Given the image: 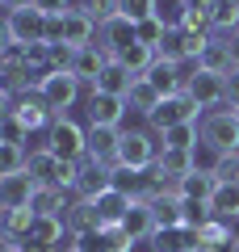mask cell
<instances>
[{
    "instance_id": "obj_1",
    "label": "cell",
    "mask_w": 239,
    "mask_h": 252,
    "mask_svg": "<svg viewBox=\"0 0 239 252\" xmlns=\"http://www.w3.org/2000/svg\"><path fill=\"white\" fill-rule=\"evenodd\" d=\"M197 135H202V147L210 156H231L239 152V122L231 109H214L197 122Z\"/></svg>"
},
{
    "instance_id": "obj_2",
    "label": "cell",
    "mask_w": 239,
    "mask_h": 252,
    "mask_svg": "<svg viewBox=\"0 0 239 252\" xmlns=\"http://www.w3.org/2000/svg\"><path fill=\"white\" fill-rule=\"evenodd\" d=\"M46 147H51L59 160H84L89 156V126L71 122V118H55L51 130H46Z\"/></svg>"
},
{
    "instance_id": "obj_3",
    "label": "cell",
    "mask_w": 239,
    "mask_h": 252,
    "mask_svg": "<svg viewBox=\"0 0 239 252\" xmlns=\"http://www.w3.org/2000/svg\"><path fill=\"white\" fill-rule=\"evenodd\" d=\"M159 160V139L151 130H122V143H118V168L130 172H147Z\"/></svg>"
},
{
    "instance_id": "obj_4",
    "label": "cell",
    "mask_w": 239,
    "mask_h": 252,
    "mask_svg": "<svg viewBox=\"0 0 239 252\" xmlns=\"http://www.w3.org/2000/svg\"><path fill=\"white\" fill-rule=\"evenodd\" d=\"M185 97L193 101L197 109L214 114V109L227 105V76H214V72L193 67V72H185Z\"/></svg>"
},
{
    "instance_id": "obj_5",
    "label": "cell",
    "mask_w": 239,
    "mask_h": 252,
    "mask_svg": "<svg viewBox=\"0 0 239 252\" xmlns=\"http://www.w3.org/2000/svg\"><path fill=\"white\" fill-rule=\"evenodd\" d=\"M9 17V34L17 46H38V42H55V21L42 17V13L30 4V9H13L4 13Z\"/></svg>"
},
{
    "instance_id": "obj_6",
    "label": "cell",
    "mask_w": 239,
    "mask_h": 252,
    "mask_svg": "<svg viewBox=\"0 0 239 252\" xmlns=\"http://www.w3.org/2000/svg\"><path fill=\"white\" fill-rule=\"evenodd\" d=\"M38 93H42V101L51 105L55 118H67V109H76L84 84H80L71 72H51V76H42V80H38Z\"/></svg>"
},
{
    "instance_id": "obj_7",
    "label": "cell",
    "mask_w": 239,
    "mask_h": 252,
    "mask_svg": "<svg viewBox=\"0 0 239 252\" xmlns=\"http://www.w3.org/2000/svg\"><path fill=\"white\" fill-rule=\"evenodd\" d=\"M197 114H202V109H197L185 93H177V97H164V101L155 105V114L147 118V126H151V135H164V130H172V126L197 122Z\"/></svg>"
},
{
    "instance_id": "obj_8",
    "label": "cell",
    "mask_w": 239,
    "mask_h": 252,
    "mask_svg": "<svg viewBox=\"0 0 239 252\" xmlns=\"http://www.w3.org/2000/svg\"><path fill=\"white\" fill-rule=\"evenodd\" d=\"M55 42L71 46V51H84V46L97 42V21H92L89 13H80V9L63 13V17L55 21Z\"/></svg>"
},
{
    "instance_id": "obj_9",
    "label": "cell",
    "mask_w": 239,
    "mask_h": 252,
    "mask_svg": "<svg viewBox=\"0 0 239 252\" xmlns=\"http://www.w3.org/2000/svg\"><path fill=\"white\" fill-rule=\"evenodd\" d=\"M84 114H89V126H118V130H122V118L130 114V105H126V97L89 89V97H84Z\"/></svg>"
},
{
    "instance_id": "obj_10",
    "label": "cell",
    "mask_w": 239,
    "mask_h": 252,
    "mask_svg": "<svg viewBox=\"0 0 239 252\" xmlns=\"http://www.w3.org/2000/svg\"><path fill=\"white\" fill-rule=\"evenodd\" d=\"M13 118H17L21 126H26L30 135L34 130H51V122H55V114H51V105L42 101V93H38V84L34 89H26V93H17V105H13Z\"/></svg>"
},
{
    "instance_id": "obj_11",
    "label": "cell",
    "mask_w": 239,
    "mask_h": 252,
    "mask_svg": "<svg viewBox=\"0 0 239 252\" xmlns=\"http://www.w3.org/2000/svg\"><path fill=\"white\" fill-rule=\"evenodd\" d=\"M109 185H114V168H109V164H97V160H89V156H84V160H80V177H76V189H71V193L92 202V198H101Z\"/></svg>"
},
{
    "instance_id": "obj_12",
    "label": "cell",
    "mask_w": 239,
    "mask_h": 252,
    "mask_svg": "<svg viewBox=\"0 0 239 252\" xmlns=\"http://www.w3.org/2000/svg\"><path fill=\"white\" fill-rule=\"evenodd\" d=\"M71 244H76L80 252H130L134 248V240L122 231V227H97V231L76 235Z\"/></svg>"
},
{
    "instance_id": "obj_13",
    "label": "cell",
    "mask_w": 239,
    "mask_h": 252,
    "mask_svg": "<svg viewBox=\"0 0 239 252\" xmlns=\"http://www.w3.org/2000/svg\"><path fill=\"white\" fill-rule=\"evenodd\" d=\"M63 168H67V160H59V156L51 152V147H30V160H26V172L34 177V185H55L59 189V177Z\"/></svg>"
},
{
    "instance_id": "obj_14",
    "label": "cell",
    "mask_w": 239,
    "mask_h": 252,
    "mask_svg": "<svg viewBox=\"0 0 239 252\" xmlns=\"http://www.w3.org/2000/svg\"><path fill=\"white\" fill-rule=\"evenodd\" d=\"M21 244H34V248L55 252V248H63V244H71V235H67V227H63L59 215H38L34 227H30V235Z\"/></svg>"
},
{
    "instance_id": "obj_15",
    "label": "cell",
    "mask_w": 239,
    "mask_h": 252,
    "mask_svg": "<svg viewBox=\"0 0 239 252\" xmlns=\"http://www.w3.org/2000/svg\"><path fill=\"white\" fill-rule=\"evenodd\" d=\"M92 206H97V215H101V227H122V219L130 215V206H134V193L109 185L101 198H92Z\"/></svg>"
},
{
    "instance_id": "obj_16",
    "label": "cell",
    "mask_w": 239,
    "mask_h": 252,
    "mask_svg": "<svg viewBox=\"0 0 239 252\" xmlns=\"http://www.w3.org/2000/svg\"><path fill=\"white\" fill-rule=\"evenodd\" d=\"M34 177L26 168L13 172V177H0V210H26L30 198H34Z\"/></svg>"
},
{
    "instance_id": "obj_17",
    "label": "cell",
    "mask_w": 239,
    "mask_h": 252,
    "mask_svg": "<svg viewBox=\"0 0 239 252\" xmlns=\"http://www.w3.org/2000/svg\"><path fill=\"white\" fill-rule=\"evenodd\" d=\"M118 143H122V130L118 126H89V160L97 164H118Z\"/></svg>"
},
{
    "instance_id": "obj_18",
    "label": "cell",
    "mask_w": 239,
    "mask_h": 252,
    "mask_svg": "<svg viewBox=\"0 0 239 252\" xmlns=\"http://www.w3.org/2000/svg\"><path fill=\"white\" fill-rule=\"evenodd\" d=\"M109 59H114V55H109L105 46L92 42V46H84V51H76V59H71V76H76L80 84H89V89H92L97 76H101V67H105Z\"/></svg>"
},
{
    "instance_id": "obj_19",
    "label": "cell",
    "mask_w": 239,
    "mask_h": 252,
    "mask_svg": "<svg viewBox=\"0 0 239 252\" xmlns=\"http://www.w3.org/2000/svg\"><path fill=\"white\" fill-rule=\"evenodd\" d=\"M130 42H139V34H134V21H130V17H122V13H118V17H109L105 26L97 30V46H105L109 55L126 51Z\"/></svg>"
},
{
    "instance_id": "obj_20",
    "label": "cell",
    "mask_w": 239,
    "mask_h": 252,
    "mask_svg": "<svg viewBox=\"0 0 239 252\" xmlns=\"http://www.w3.org/2000/svg\"><path fill=\"white\" fill-rule=\"evenodd\" d=\"M63 227H67V235L76 240V235H84V231H97L101 227V215H97V206H92L89 198H76V202H67V210H63Z\"/></svg>"
},
{
    "instance_id": "obj_21",
    "label": "cell",
    "mask_w": 239,
    "mask_h": 252,
    "mask_svg": "<svg viewBox=\"0 0 239 252\" xmlns=\"http://www.w3.org/2000/svg\"><path fill=\"white\" fill-rule=\"evenodd\" d=\"M143 80H147L151 89L159 93V97H177V93H185V72H180L177 63H164V59L151 63Z\"/></svg>"
},
{
    "instance_id": "obj_22",
    "label": "cell",
    "mask_w": 239,
    "mask_h": 252,
    "mask_svg": "<svg viewBox=\"0 0 239 252\" xmlns=\"http://www.w3.org/2000/svg\"><path fill=\"white\" fill-rule=\"evenodd\" d=\"M151 252H197V231L189 227H164V231H151Z\"/></svg>"
},
{
    "instance_id": "obj_23",
    "label": "cell",
    "mask_w": 239,
    "mask_h": 252,
    "mask_svg": "<svg viewBox=\"0 0 239 252\" xmlns=\"http://www.w3.org/2000/svg\"><path fill=\"white\" fill-rule=\"evenodd\" d=\"M122 231L130 235L134 244H147V240H151V231H155V215H151V202H147V198H134L130 215L122 219Z\"/></svg>"
},
{
    "instance_id": "obj_24",
    "label": "cell",
    "mask_w": 239,
    "mask_h": 252,
    "mask_svg": "<svg viewBox=\"0 0 239 252\" xmlns=\"http://www.w3.org/2000/svg\"><path fill=\"white\" fill-rule=\"evenodd\" d=\"M214 189H218V177H214L210 168H193L189 177L177 181V193L180 198H193V202H210Z\"/></svg>"
},
{
    "instance_id": "obj_25",
    "label": "cell",
    "mask_w": 239,
    "mask_h": 252,
    "mask_svg": "<svg viewBox=\"0 0 239 252\" xmlns=\"http://www.w3.org/2000/svg\"><path fill=\"white\" fill-rule=\"evenodd\" d=\"M210 215L222 223H239V181H218L210 198Z\"/></svg>"
},
{
    "instance_id": "obj_26",
    "label": "cell",
    "mask_w": 239,
    "mask_h": 252,
    "mask_svg": "<svg viewBox=\"0 0 239 252\" xmlns=\"http://www.w3.org/2000/svg\"><path fill=\"white\" fill-rule=\"evenodd\" d=\"M134 80H139V76H130L118 59H109L105 67H101V76H97V84H92V89H97V93H114V97H126Z\"/></svg>"
},
{
    "instance_id": "obj_27",
    "label": "cell",
    "mask_w": 239,
    "mask_h": 252,
    "mask_svg": "<svg viewBox=\"0 0 239 252\" xmlns=\"http://www.w3.org/2000/svg\"><path fill=\"white\" fill-rule=\"evenodd\" d=\"M193 67H202V72H214V76H227L231 67H235V63H231V46L222 42L218 34H214V38H210V46L202 51V59H197Z\"/></svg>"
},
{
    "instance_id": "obj_28",
    "label": "cell",
    "mask_w": 239,
    "mask_h": 252,
    "mask_svg": "<svg viewBox=\"0 0 239 252\" xmlns=\"http://www.w3.org/2000/svg\"><path fill=\"white\" fill-rule=\"evenodd\" d=\"M155 139H159V147H164V152H197V143H202L197 122L172 126V130H164V135H155Z\"/></svg>"
},
{
    "instance_id": "obj_29",
    "label": "cell",
    "mask_w": 239,
    "mask_h": 252,
    "mask_svg": "<svg viewBox=\"0 0 239 252\" xmlns=\"http://www.w3.org/2000/svg\"><path fill=\"white\" fill-rule=\"evenodd\" d=\"M159 101H164V97H159V93L151 89V84L143 80V76L130 84V93H126V105H130V114H139V118H151Z\"/></svg>"
},
{
    "instance_id": "obj_30",
    "label": "cell",
    "mask_w": 239,
    "mask_h": 252,
    "mask_svg": "<svg viewBox=\"0 0 239 252\" xmlns=\"http://www.w3.org/2000/svg\"><path fill=\"white\" fill-rule=\"evenodd\" d=\"M30 210H34V215H63V210H67V193L55 189V185H38L34 198H30Z\"/></svg>"
},
{
    "instance_id": "obj_31",
    "label": "cell",
    "mask_w": 239,
    "mask_h": 252,
    "mask_svg": "<svg viewBox=\"0 0 239 252\" xmlns=\"http://www.w3.org/2000/svg\"><path fill=\"white\" fill-rule=\"evenodd\" d=\"M155 59H164V63H177V67H185V63H189L185 30H168V34L159 38V46H155Z\"/></svg>"
},
{
    "instance_id": "obj_32",
    "label": "cell",
    "mask_w": 239,
    "mask_h": 252,
    "mask_svg": "<svg viewBox=\"0 0 239 252\" xmlns=\"http://www.w3.org/2000/svg\"><path fill=\"white\" fill-rule=\"evenodd\" d=\"M114 59L122 63V67H126L130 76H147V67L155 63V51H151V46H143V42H130L126 51H118Z\"/></svg>"
},
{
    "instance_id": "obj_33",
    "label": "cell",
    "mask_w": 239,
    "mask_h": 252,
    "mask_svg": "<svg viewBox=\"0 0 239 252\" xmlns=\"http://www.w3.org/2000/svg\"><path fill=\"white\" fill-rule=\"evenodd\" d=\"M159 168L168 172L172 181H180V177H189V172L197 168V152H164V147H159Z\"/></svg>"
},
{
    "instance_id": "obj_34",
    "label": "cell",
    "mask_w": 239,
    "mask_h": 252,
    "mask_svg": "<svg viewBox=\"0 0 239 252\" xmlns=\"http://www.w3.org/2000/svg\"><path fill=\"white\" fill-rule=\"evenodd\" d=\"M34 210H4V219H0V231H4V235H9V240L13 244H21V240H26V235H30V227H34Z\"/></svg>"
},
{
    "instance_id": "obj_35",
    "label": "cell",
    "mask_w": 239,
    "mask_h": 252,
    "mask_svg": "<svg viewBox=\"0 0 239 252\" xmlns=\"http://www.w3.org/2000/svg\"><path fill=\"white\" fill-rule=\"evenodd\" d=\"M151 17H155L164 30H180V26H185V17H189V4H185V0H155Z\"/></svg>"
},
{
    "instance_id": "obj_36",
    "label": "cell",
    "mask_w": 239,
    "mask_h": 252,
    "mask_svg": "<svg viewBox=\"0 0 239 252\" xmlns=\"http://www.w3.org/2000/svg\"><path fill=\"white\" fill-rule=\"evenodd\" d=\"M239 30V9L227 0H214L210 4V34H235Z\"/></svg>"
},
{
    "instance_id": "obj_37",
    "label": "cell",
    "mask_w": 239,
    "mask_h": 252,
    "mask_svg": "<svg viewBox=\"0 0 239 252\" xmlns=\"http://www.w3.org/2000/svg\"><path fill=\"white\" fill-rule=\"evenodd\" d=\"M26 160H30L26 147H17V143H0V177H13V172H21V168H26Z\"/></svg>"
},
{
    "instance_id": "obj_38",
    "label": "cell",
    "mask_w": 239,
    "mask_h": 252,
    "mask_svg": "<svg viewBox=\"0 0 239 252\" xmlns=\"http://www.w3.org/2000/svg\"><path fill=\"white\" fill-rule=\"evenodd\" d=\"M76 9L89 13V17L97 21V30H101L109 17H118V0H76Z\"/></svg>"
},
{
    "instance_id": "obj_39",
    "label": "cell",
    "mask_w": 239,
    "mask_h": 252,
    "mask_svg": "<svg viewBox=\"0 0 239 252\" xmlns=\"http://www.w3.org/2000/svg\"><path fill=\"white\" fill-rule=\"evenodd\" d=\"M0 143H17V147H26V143H30V130H26V126H21L13 114H4V118H0ZM26 152H30V147H26Z\"/></svg>"
},
{
    "instance_id": "obj_40",
    "label": "cell",
    "mask_w": 239,
    "mask_h": 252,
    "mask_svg": "<svg viewBox=\"0 0 239 252\" xmlns=\"http://www.w3.org/2000/svg\"><path fill=\"white\" fill-rule=\"evenodd\" d=\"M210 202H193V198H185V227L189 231H197V227H206L210 223Z\"/></svg>"
},
{
    "instance_id": "obj_41",
    "label": "cell",
    "mask_w": 239,
    "mask_h": 252,
    "mask_svg": "<svg viewBox=\"0 0 239 252\" xmlns=\"http://www.w3.org/2000/svg\"><path fill=\"white\" fill-rule=\"evenodd\" d=\"M151 9H155V0H118V13H122V17H130L134 26H139V21H147Z\"/></svg>"
},
{
    "instance_id": "obj_42",
    "label": "cell",
    "mask_w": 239,
    "mask_h": 252,
    "mask_svg": "<svg viewBox=\"0 0 239 252\" xmlns=\"http://www.w3.org/2000/svg\"><path fill=\"white\" fill-rule=\"evenodd\" d=\"M134 34H139V42H143V46H151V51H155V46H159V38L168 34V30L159 26L155 17H147V21H139V26H134Z\"/></svg>"
},
{
    "instance_id": "obj_43",
    "label": "cell",
    "mask_w": 239,
    "mask_h": 252,
    "mask_svg": "<svg viewBox=\"0 0 239 252\" xmlns=\"http://www.w3.org/2000/svg\"><path fill=\"white\" fill-rule=\"evenodd\" d=\"M214 177L218 181H239V152H231V156H214Z\"/></svg>"
},
{
    "instance_id": "obj_44",
    "label": "cell",
    "mask_w": 239,
    "mask_h": 252,
    "mask_svg": "<svg viewBox=\"0 0 239 252\" xmlns=\"http://www.w3.org/2000/svg\"><path fill=\"white\" fill-rule=\"evenodd\" d=\"M34 9L42 13V17H51V21H59L63 13H71V9H76V0H34Z\"/></svg>"
},
{
    "instance_id": "obj_45",
    "label": "cell",
    "mask_w": 239,
    "mask_h": 252,
    "mask_svg": "<svg viewBox=\"0 0 239 252\" xmlns=\"http://www.w3.org/2000/svg\"><path fill=\"white\" fill-rule=\"evenodd\" d=\"M227 105L239 109V67H231V72H227Z\"/></svg>"
},
{
    "instance_id": "obj_46",
    "label": "cell",
    "mask_w": 239,
    "mask_h": 252,
    "mask_svg": "<svg viewBox=\"0 0 239 252\" xmlns=\"http://www.w3.org/2000/svg\"><path fill=\"white\" fill-rule=\"evenodd\" d=\"M218 38H222V42L231 46V63L239 67V30H235V34H218Z\"/></svg>"
},
{
    "instance_id": "obj_47",
    "label": "cell",
    "mask_w": 239,
    "mask_h": 252,
    "mask_svg": "<svg viewBox=\"0 0 239 252\" xmlns=\"http://www.w3.org/2000/svg\"><path fill=\"white\" fill-rule=\"evenodd\" d=\"M4 46H13V34H9V17L0 13V51H4Z\"/></svg>"
},
{
    "instance_id": "obj_48",
    "label": "cell",
    "mask_w": 239,
    "mask_h": 252,
    "mask_svg": "<svg viewBox=\"0 0 239 252\" xmlns=\"http://www.w3.org/2000/svg\"><path fill=\"white\" fill-rule=\"evenodd\" d=\"M30 4H34V0H0V9H4V13H13V9H30Z\"/></svg>"
},
{
    "instance_id": "obj_49",
    "label": "cell",
    "mask_w": 239,
    "mask_h": 252,
    "mask_svg": "<svg viewBox=\"0 0 239 252\" xmlns=\"http://www.w3.org/2000/svg\"><path fill=\"white\" fill-rule=\"evenodd\" d=\"M185 4H189V9H210L214 0H185Z\"/></svg>"
},
{
    "instance_id": "obj_50",
    "label": "cell",
    "mask_w": 239,
    "mask_h": 252,
    "mask_svg": "<svg viewBox=\"0 0 239 252\" xmlns=\"http://www.w3.org/2000/svg\"><path fill=\"white\" fill-rule=\"evenodd\" d=\"M9 244H13V240H9V235H4V231H0V252H4V248H9Z\"/></svg>"
},
{
    "instance_id": "obj_51",
    "label": "cell",
    "mask_w": 239,
    "mask_h": 252,
    "mask_svg": "<svg viewBox=\"0 0 239 252\" xmlns=\"http://www.w3.org/2000/svg\"><path fill=\"white\" fill-rule=\"evenodd\" d=\"M55 252H80V248H76V244H63V248H55Z\"/></svg>"
},
{
    "instance_id": "obj_52",
    "label": "cell",
    "mask_w": 239,
    "mask_h": 252,
    "mask_svg": "<svg viewBox=\"0 0 239 252\" xmlns=\"http://www.w3.org/2000/svg\"><path fill=\"white\" fill-rule=\"evenodd\" d=\"M231 252H239V235H235V248H231Z\"/></svg>"
},
{
    "instance_id": "obj_53",
    "label": "cell",
    "mask_w": 239,
    "mask_h": 252,
    "mask_svg": "<svg viewBox=\"0 0 239 252\" xmlns=\"http://www.w3.org/2000/svg\"><path fill=\"white\" fill-rule=\"evenodd\" d=\"M227 4H235V9H239V0H227Z\"/></svg>"
},
{
    "instance_id": "obj_54",
    "label": "cell",
    "mask_w": 239,
    "mask_h": 252,
    "mask_svg": "<svg viewBox=\"0 0 239 252\" xmlns=\"http://www.w3.org/2000/svg\"><path fill=\"white\" fill-rule=\"evenodd\" d=\"M231 114H235V122H239V109H231Z\"/></svg>"
}]
</instances>
